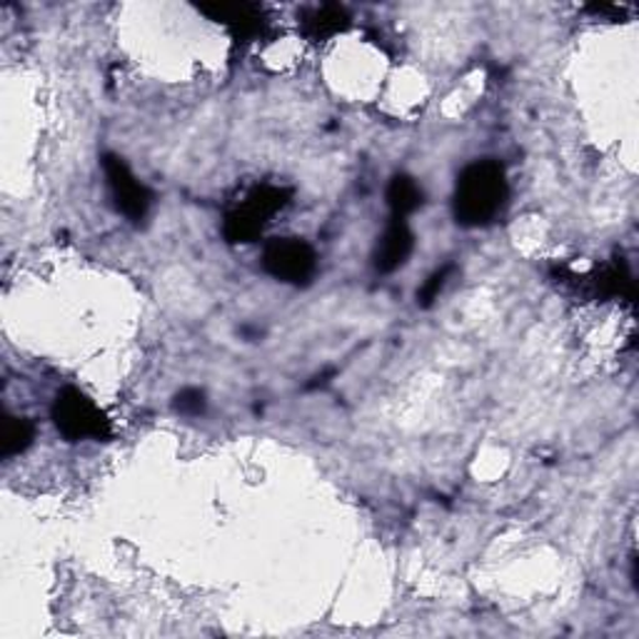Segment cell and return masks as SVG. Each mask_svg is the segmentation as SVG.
Listing matches in <instances>:
<instances>
[{
  "mask_svg": "<svg viewBox=\"0 0 639 639\" xmlns=\"http://www.w3.org/2000/svg\"><path fill=\"white\" fill-rule=\"evenodd\" d=\"M509 196L505 165L497 161H477L458 175L452 210L465 228H480L503 212Z\"/></svg>",
  "mask_w": 639,
  "mask_h": 639,
  "instance_id": "6da1fadb",
  "label": "cell"
},
{
  "mask_svg": "<svg viewBox=\"0 0 639 639\" xmlns=\"http://www.w3.org/2000/svg\"><path fill=\"white\" fill-rule=\"evenodd\" d=\"M293 192L277 185H257V188L245 198L243 208L228 212L222 222V235L228 243H253L261 238L267 225V218H273L277 210H283Z\"/></svg>",
  "mask_w": 639,
  "mask_h": 639,
  "instance_id": "7a4b0ae2",
  "label": "cell"
},
{
  "mask_svg": "<svg viewBox=\"0 0 639 639\" xmlns=\"http://www.w3.org/2000/svg\"><path fill=\"white\" fill-rule=\"evenodd\" d=\"M53 422L63 438L70 442L110 438V420L106 418V412L76 387H66L55 397Z\"/></svg>",
  "mask_w": 639,
  "mask_h": 639,
  "instance_id": "3957f363",
  "label": "cell"
},
{
  "mask_svg": "<svg viewBox=\"0 0 639 639\" xmlns=\"http://www.w3.org/2000/svg\"><path fill=\"white\" fill-rule=\"evenodd\" d=\"M265 273L290 285H308L318 271V255L300 238H273L263 250Z\"/></svg>",
  "mask_w": 639,
  "mask_h": 639,
  "instance_id": "277c9868",
  "label": "cell"
},
{
  "mask_svg": "<svg viewBox=\"0 0 639 639\" xmlns=\"http://www.w3.org/2000/svg\"><path fill=\"white\" fill-rule=\"evenodd\" d=\"M103 170L110 185V192H113L115 208L123 212L128 220L141 222L145 220L147 210H151L153 196L145 185L135 178L131 168L123 163V157H118L113 153L103 155Z\"/></svg>",
  "mask_w": 639,
  "mask_h": 639,
  "instance_id": "5b68a950",
  "label": "cell"
},
{
  "mask_svg": "<svg viewBox=\"0 0 639 639\" xmlns=\"http://www.w3.org/2000/svg\"><path fill=\"white\" fill-rule=\"evenodd\" d=\"M412 247H415V235L410 225H407L405 218H393L390 222H387L385 233L375 247V255H373L375 271L379 275H390L395 271H400V267L407 263V257L412 255Z\"/></svg>",
  "mask_w": 639,
  "mask_h": 639,
  "instance_id": "8992f818",
  "label": "cell"
},
{
  "mask_svg": "<svg viewBox=\"0 0 639 639\" xmlns=\"http://www.w3.org/2000/svg\"><path fill=\"white\" fill-rule=\"evenodd\" d=\"M200 13L210 15L212 21L225 23L233 27V33H238L240 38H247V35H257L263 31V18L261 11L255 5L247 3H218V5H200Z\"/></svg>",
  "mask_w": 639,
  "mask_h": 639,
  "instance_id": "52a82bcc",
  "label": "cell"
},
{
  "mask_svg": "<svg viewBox=\"0 0 639 639\" xmlns=\"http://www.w3.org/2000/svg\"><path fill=\"white\" fill-rule=\"evenodd\" d=\"M387 206L393 210V218H407L410 212L418 210L425 202V192L420 188V183L410 178V175H395L387 185Z\"/></svg>",
  "mask_w": 639,
  "mask_h": 639,
  "instance_id": "ba28073f",
  "label": "cell"
},
{
  "mask_svg": "<svg viewBox=\"0 0 639 639\" xmlns=\"http://www.w3.org/2000/svg\"><path fill=\"white\" fill-rule=\"evenodd\" d=\"M348 23H350V15L345 8H340V5H322L302 15L305 33L315 41H326L330 38V35H338L340 31H345Z\"/></svg>",
  "mask_w": 639,
  "mask_h": 639,
  "instance_id": "9c48e42d",
  "label": "cell"
},
{
  "mask_svg": "<svg viewBox=\"0 0 639 639\" xmlns=\"http://www.w3.org/2000/svg\"><path fill=\"white\" fill-rule=\"evenodd\" d=\"M35 438V425L25 418H5L3 425V450L0 455L5 460L15 458L31 448V442Z\"/></svg>",
  "mask_w": 639,
  "mask_h": 639,
  "instance_id": "30bf717a",
  "label": "cell"
},
{
  "mask_svg": "<svg viewBox=\"0 0 639 639\" xmlns=\"http://www.w3.org/2000/svg\"><path fill=\"white\" fill-rule=\"evenodd\" d=\"M452 273H455V265L448 263V265H442L440 271H434L428 277V280L422 283V287L418 290V305H420V308H430V305L440 298V293L444 290V285H448Z\"/></svg>",
  "mask_w": 639,
  "mask_h": 639,
  "instance_id": "8fae6325",
  "label": "cell"
},
{
  "mask_svg": "<svg viewBox=\"0 0 639 639\" xmlns=\"http://www.w3.org/2000/svg\"><path fill=\"white\" fill-rule=\"evenodd\" d=\"M173 407L175 412L185 415V418H198V415L206 412V395L196 390V387H188V390L175 395Z\"/></svg>",
  "mask_w": 639,
  "mask_h": 639,
  "instance_id": "7c38bea8",
  "label": "cell"
}]
</instances>
